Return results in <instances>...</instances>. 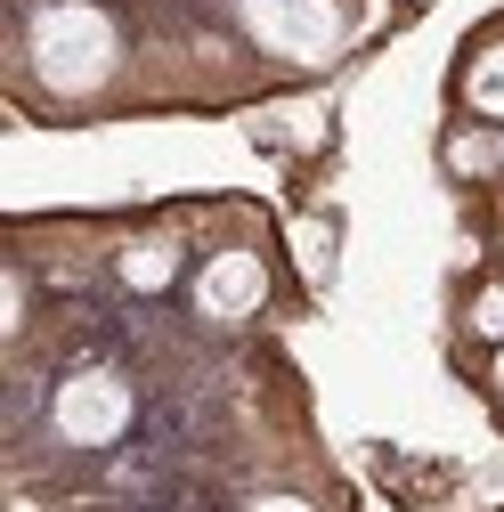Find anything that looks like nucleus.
<instances>
[{"label": "nucleus", "instance_id": "4", "mask_svg": "<svg viewBox=\"0 0 504 512\" xmlns=\"http://www.w3.org/2000/svg\"><path fill=\"white\" fill-rule=\"evenodd\" d=\"M261 293H269L261 252H220V261H204V277H196V309L220 317V326H228V317H252Z\"/></svg>", "mask_w": 504, "mask_h": 512}, {"label": "nucleus", "instance_id": "8", "mask_svg": "<svg viewBox=\"0 0 504 512\" xmlns=\"http://www.w3.org/2000/svg\"><path fill=\"white\" fill-rule=\"evenodd\" d=\"M488 155H504V147H480V139H456V171H488Z\"/></svg>", "mask_w": 504, "mask_h": 512}, {"label": "nucleus", "instance_id": "5", "mask_svg": "<svg viewBox=\"0 0 504 512\" xmlns=\"http://www.w3.org/2000/svg\"><path fill=\"white\" fill-rule=\"evenodd\" d=\"M464 98H472V114H504V41H488V49L472 57Z\"/></svg>", "mask_w": 504, "mask_h": 512}, {"label": "nucleus", "instance_id": "10", "mask_svg": "<svg viewBox=\"0 0 504 512\" xmlns=\"http://www.w3.org/2000/svg\"><path fill=\"white\" fill-rule=\"evenodd\" d=\"M496 382H504V358H496Z\"/></svg>", "mask_w": 504, "mask_h": 512}, {"label": "nucleus", "instance_id": "6", "mask_svg": "<svg viewBox=\"0 0 504 512\" xmlns=\"http://www.w3.org/2000/svg\"><path fill=\"white\" fill-rule=\"evenodd\" d=\"M171 269H179V252H171V236H155V244H131V252H122V277H131L139 293L171 285Z\"/></svg>", "mask_w": 504, "mask_h": 512}, {"label": "nucleus", "instance_id": "3", "mask_svg": "<svg viewBox=\"0 0 504 512\" xmlns=\"http://www.w3.org/2000/svg\"><path fill=\"white\" fill-rule=\"evenodd\" d=\"M49 423L66 447H106L131 431V382H122L114 366H82L57 382V399H49Z\"/></svg>", "mask_w": 504, "mask_h": 512}, {"label": "nucleus", "instance_id": "7", "mask_svg": "<svg viewBox=\"0 0 504 512\" xmlns=\"http://www.w3.org/2000/svg\"><path fill=\"white\" fill-rule=\"evenodd\" d=\"M472 326H480V334H496V342H504V285H496V293H480V301H472Z\"/></svg>", "mask_w": 504, "mask_h": 512}, {"label": "nucleus", "instance_id": "2", "mask_svg": "<svg viewBox=\"0 0 504 512\" xmlns=\"http://www.w3.org/2000/svg\"><path fill=\"white\" fill-rule=\"evenodd\" d=\"M236 17L252 25V41L269 57H285V66H326L342 49V9L334 0H236Z\"/></svg>", "mask_w": 504, "mask_h": 512}, {"label": "nucleus", "instance_id": "9", "mask_svg": "<svg viewBox=\"0 0 504 512\" xmlns=\"http://www.w3.org/2000/svg\"><path fill=\"white\" fill-rule=\"evenodd\" d=\"M252 512H309V504H301V496H261Z\"/></svg>", "mask_w": 504, "mask_h": 512}, {"label": "nucleus", "instance_id": "1", "mask_svg": "<svg viewBox=\"0 0 504 512\" xmlns=\"http://www.w3.org/2000/svg\"><path fill=\"white\" fill-rule=\"evenodd\" d=\"M33 74H41V90H57V98H82V90H98L106 74H114V57H122V33H114V17L106 9H90V0H49V9L33 17Z\"/></svg>", "mask_w": 504, "mask_h": 512}]
</instances>
